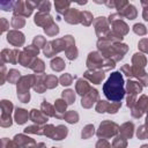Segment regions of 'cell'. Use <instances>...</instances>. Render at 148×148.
<instances>
[{"label":"cell","mask_w":148,"mask_h":148,"mask_svg":"<svg viewBox=\"0 0 148 148\" xmlns=\"http://www.w3.org/2000/svg\"><path fill=\"white\" fill-rule=\"evenodd\" d=\"M0 7L3 9V10H6V12H8V10H12V9H14V7H15V2H13V1H2V2H0Z\"/></svg>","instance_id":"38"},{"label":"cell","mask_w":148,"mask_h":148,"mask_svg":"<svg viewBox=\"0 0 148 148\" xmlns=\"http://www.w3.org/2000/svg\"><path fill=\"white\" fill-rule=\"evenodd\" d=\"M57 82H58V79L54 75H46L45 76L44 83H45L46 88H53V87H56L57 86Z\"/></svg>","instance_id":"25"},{"label":"cell","mask_w":148,"mask_h":148,"mask_svg":"<svg viewBox=\"0 0 148 148\" xmlns=\"http://www.w3.org/2000/svg\"><path fill=\"white\" fill-rule=\"evenodd\" d=\"M44 44L46 45V42H45V39H44L42 36H37V37L34 39V45H35V46H37V47H38V46H39V47H42Z\"/></svg>","instance_id":"39"},{"label":"cell","mask_w":148,"mask_h":148,"mask_svg":"<svg viewBox=\"0 0 148 148\" xmlns=\"http://www.w3.org/2000/svg\"><path fill=\"white\" fill-rule=\"evenodd\" d=\"M30 67H31L35 72L40 73V72H43V71H44V62H43L40 59H36V60H34V61L31 62Z\"/></svg>","instance_id":"24"},{"label":"cell","mask_w":148,"mask_h":148,"mask_svg":"<svg viewBox=\"0 0 148 148\" xmlns=\"http://www.w3.org/2000/svg\"><path fill=\"white\" fill-rule=\"evenodd\" d=\"M119 14L121 15V16H125V17H127V18H130V20H133V18H135V16H136V9H135V7L133 6V5H127L124 9H121L120 12H119Z\"/></svg>","instance_id":"13"},{"label":"cell","mask_w":148,"mask_h":148,"mask_svg":"<svg viewBox=\"0 0 148 148\" xmlns=\"http://www.w3.org/2000/svg\"><path fill=\"white\" fill-rule=\"evenodd\" d=\"M141 3H142V6H148V2L147 1H141Z\"/></svg>","instance_id":"42"},{"label":"cell","mask_w":148,"mask_h":148,"mask_svg":"<svg viewBox=\"0 0 148 148\" xmlns=\"http://www.w3.org/2000/svg\"><path fill=\"white\" fill-rule=\"evenodd\" d=\"M94 134V126L92 125H87L84 130L82 131V139H88Z\"/></svg>","instance_id":"34"},{"label":"cell","mask_w":148,"mask_h":148,"mask_svg":"<svg viewBox=\"0 0 148 148\" xmlns=\"http://www.w3.org/2000/svg\"><path fill=\"white\" fill-rule=\"evenodd\" d=\"M92 21V15L89 12H82L81 13V22L84 25H89Z\"/></svg>","instance_id":"30"},{"label":"cell","mask_w":148,"mask_h":148,"mask_svg":"<svg viewBox=\"0 0 148 148\" xmlns=\"http://www.w3.org/2000/svg\"><path fill=\"white\" fill-rule=\"evenodd\" d=\"M62 98L65 99V102H67V104H72V103L75 101L74 91H73V90H71V89L62 91Z\"/></svg>","instance_id":"23"},{"label":"cell","mask_w":148,"mask_h":148,"mask_svg":"<svg viewBox=\"0 0 148 148\" xmlns=\"http://www.w3.org/2000/svg\"><path fill=\"white\" fill-rule=\"evenodd\" d=\"M66 135H67V128L65 126L60 125V126L56 127V132H54V135H53V139L54 140H61Z\"/></svg>","instance_id":"21"},{"label":"cell","mask_w":148,"mask_h":148,"mask_svg":"<svg viewBox=\"0 0 148 148\" xmlns=\"http://www.w3.org/2000/svg\"><path fill=\"white\" fill-rule=\"evenodd\" d=\"M133 30H134V32L135 34H138V35H145L146 32H147V29L145 28V25L143 24H141V23H136V24H134V27H133Z\"/></svg>","instance_id":"36"},{"label":"cell","mask_w":148,"mask_h":148,"mask_svg":"<svg viewBox=\"0 0 148 148\" xmlns=\"http://www.w3.org/2000/svg\"><path fill=\"white\" fill-rule=\"evenodd\" d=\"M28 111H25L24 109H16L15 111V120L17 124H24L28 120Z\"/></svg>","instance_id":"16"},{"label":"cell","mask_w":148,"mask_h":148,"mask_svg":"<svg viewBox=\"0 0 148 148\" xmlns=\"http://www.w3.org/2000/svg\"><path fill=\"white\" fill-rule=\"evenodd\" d=\"M64 118H65L68 123L73 124V123H76V121H77V119H79V114H77L75 111H69V112H67V113L64 116Z\"/></svg>","instance_id":"29"},{"label":"cell","mask_w":148,"mask_h":148,"mask_svg":"<svg viewBox=\"0 0 148 148\" xmlns=\"http://www.w3.org/2000/svg\"><path fill=\"white\" fill-rule=\"evenodd\" d=\"M84 76H86L87 79H89L90 81H92V83H99V82L104 79L105 75H104L103 72H96V73H91V74H90V72L88 71V72H86Z\"/></svg>","instance_id":"17"},{"label":"cell","mask_w":148,"mask_h":148,"mask_svg":"<svg viewBox=\"0 0 148 148\" xmlns=\"http://www.w3.org/2000/svg\"><path fill=\"white\" fill-rule=\"evenodd\" d=\"M30 119L32 120V121H35V123H37V124H43V123H45L46 120H47V118L40 112V111H37V110H31V112H30Z\"/></svg>","instance_id":"15"},{"label":"cell","mask_w":148,"mask_h":148,"mask_svg":"<svg viewBox=\"0 0 148 148\" xmlns=\"http://www.w3.org/2000/svg\"><path fill=\"white\" fill-rule=\"evenodd\" d=\"M38 6V2H31V1H18V2H15V7H14V13L15 15L20 16V15H23V16H29L31 13H32V9L35 7Z\"/></svg>","instance_id":"2"},{"label":"cell","mask_w":148,"mask_h":148,"mask_svg":"<svg viewBox=\"0 0 148 148\" xmlns=\"http://www.w3.org/2000/svg\"><path fill=\"white\" fill-rule=\"evenodd\" d=\"M95 27H96V32L97 35L101 32V29H102V36L108 32V23H106V20L105 17H98L96 21H95Z\"/></svg>","instance_id":"14"},{"label":"cell","mask_w":148,"mask_h":148,"mask_svg":"<svg viewBox=\"0 0 148 148\" xmlns=\"http://www.w3.org/2000/svg\"><path fill=\"white\" fill-rule=\"evenodd\" d=\"M14 140H15V142H17L18 147H22V148H30V146H29V145H31V146H32V145H35V141H34L32 139L27 138V136H24L23 134L15 135Z\"/></svg>","instance_id":"12"},{"label":"cell","mask_w":148,"mask_h":148,"mask_svg":"<svg viewBox=\"0 0 148 148\" xmlns=\"http://www.w3.org/2000/svg\"><path fill=\"white\" fill-rule=\"evenodd\" d=\"M142 16H143V18H145L146 21H148V8H147V7H145V9H143Z\"/></svg>","instance_id":"40"},{"label":"cell","mask_w":148,"mask_h":148,"mask_svg":"<svg viewBox=\"0 0 148 148\" xmlns=\"http://www.w3.org/2000/svg\"><path fill=\"white\" fill-rule=\"evenodd\" d=\"M72 81H73V76L69 74H64L60 77V83L62 86H69L72 83Z\"/></svg>","instance_id":"37"},{"label":"cell","mask_w":148,"mask_h":148,"mask_svg":"<svg viewBox=\"0 0 148 148\" xmlns=\"http://www.w3.org/2000/svg\"><path fill=\"white\" fill-rule=\"evenodd\" d=\"M18 77H20V72H17L16 69H10L8 72V81L10 83H15L16 81L18 82Z\"/></svg>","instance_id":"31"},{"label":"cell","mask_w":148,"mask_h":148,"mask_svg":"<svg viewBox=\"0 0 148 148\" xmlns=\"http://www.w3.org/2000/svg\"><path fill=\"white\" fill-rule=\"evenodd\" d=\"M50 7H51V3H50L49 1L38 2V6H37V8H38V10H39L40 13H49Z\"/></svg>","instance_id":"33"},{"label":"cell","mask_w":148,"mask_h":148,"mask_svg":"<svg viewBox=\"0 0 148 148\" xmlns=\"http://www.w3.org/2000/svg\"><path fill=\"white\" fill-rule=\"evenodd\" d=\"M35 23L37 25H43L44 28H46L50 24H52L53 21H52V17L47 13H40V12H38L35 15Z\"/></svg>","instance_id":"8"},{"label":"cell","mask_w":148,"mask_h":148,"mask_svg":"<svg viewBox=\"0 0 148 148\" xmlns=\"http://www.w3.org/2000/svg\"><path fill=\"white\" fill-rule=\"evenodd\" d=\"M42 111H43V113H45L46 116H56L53 108H52L49 103H46V101H44V103H42Z\"/></svg>","instance_id":"27"},{"label":"cell","mask_w":148,"mask_h":148,"mask_svg":"<svg viewBox=\"0 0 148 148\" xmlns=\"http://www.w3.org/2000/svg\"><path fill=\"white\" fill-rule=\"evenodd\" d=\"M51 67H52V69L59 72V71H61L65 67V64H64V61L60 58H56V59H53L51 61Z\"/></svg>","instance_id":"26"},{"label":"cell","mask_w":148,"mask_h":148,"mask_svg":"<svg viewBox=\"0 0 148 148\" xmlns=\"http://www.w3.org/2000/svg\"><path fill=\"white\" fill-rule=\"evenodd\" d=\"M65 21L71 23V24H76L79 22H81V12H79L77 9H73V8H69L65 15Z\"/></svg>","instance_id":"7"},{"label":"cell","mask_w":148,"mask_h":148,"mask_svg":"<svg viewBox=\"0 0 148 148\" xmlns=\"http://www.w3.org/2000/svg\"><path fill=\"white\" fill-rule=\"evenodd\" d=\"M109 21L113 23V31L117 32V35L123 36V35L127 34V31H128V27H127V24H126L124 21H121L120 18H117V20L110 18Z\"/></svg>","instance_id":"9"},{"label":"cell","mask_w":148,"mask_h":148,"mask_svg":"<svg viewBox=\"0 0 148 148\" xmlns=\"http://www.w3.org/2000/svg\"><path fill=\"white\" fill-rule=\"evenodd\" d=\"M7 40H8L10 44L15 45V46H21V45L24 43V36H23V34L20 32V31L12 30V31H9L8 35H7Z\"/></svg>","instance_id":"6"},{"label":"cell","mask_w":148,"mask_h":148,"mask_svg":"<svg viewBox=\"0 0 148 148\" xmlns=\"http://www.w3.org/2000/svg\"><path fill=\"white\" fill-rule=\"evenodd\" d=\"M103 60H102V56H99L97 52H92L89 54L87 65L90 68H97V67H102L103 65Z\"/></svg>","instance_id":"11"},{"label":"cell","mask_w":148,"mask_h":148,"mask_svg":"<svg viewBox=\"0 0 148 148\" xmlns=\"http://www.w3.org/2000/svg\"><path fill=\"white\" fill-rule=\"evenodd\" d=\"M44 31H45L49 36H54V35H57V34L59 32V28H58V25H57L56 23H52V24H50L49 27L44 28Z\"/></svg>","instance_id":"28"},{"label":"cell","mask_w":148,"mask_h":148,"mask_svg":"<svg viewBox=\"0 0 148 148\" xmlns=\"http://www.w3.org/2000/svg\"><path fill=\"white\" fill-rule=\"evenodd\" d=\"M103 92L105 97L112 103H118L124 98L125 89H124V79L121 72L111 73L108 81L103 86Z\"/></svg>","instance_id":"1"},{"label":"cell","mask_w":148,"mask_h":148,"mask_svg":"<svg viewBox=\"0 0 148 148\" xmlns=\"http://www.w3.org/2000/svg\"><path fill=\"white\" fill-rule=\"evenodd\" d=\"M1 109H2V113H1V126L2 127H7L12 125V118H10V113H12V109H13V104L9 101H1Z\"/></svg>","instance_id":"3"},{"label":"cell","mask_w":148,"mask_h":148,"mask_svg":"<svg viewBox=\"0 0 148 148\" xmlns=\"http://www.w3.org/2000/svg\"><path fill=\"white\" fill-rule=\"evenodd\" d=\"M54 6H56V9L59 14H64L69 9L68 7L71 6V2H67V1H56L54 2Z\"/></svg>","instance_id":"19"},{"label":"cell","mask_w":148,"mask_h":148,"mask_svg":"<svg viewBox=\"0 0 148 148\" xmlns=\"http://www.w3.org/2000/svg\"><path fill=\"white\" fill-rule=\"evenodd\" d=\"M1 22H2V24H3V25H2V31H5V30L7 29V28H6V24H7V21H6L5 18H1Z\"/></svg>","instance_id":"41"},{"label":"cell","mask_w":148,"mask_h":148,"mask_svg":"<svg viewBox=\"0 0 148 148\" xmlns=\"http://www.w3.org/2000/svg\"><path fill=\"white\" fill-rule=\"evenodd\" d=\"M120 106H121V103H120V102L109 104V103L105 102V101H99V102L97 103V105H96V110H97V112H105V111H108V112H110V113H111V112H112V113H116Z\"/></svg>","instance_id":"5"},{"label":"cell","mask_w":148,"mask_h":148,"mask_svg":"<svg viewBox=\"0 0 148 148\" xmlns=\"http://www.w3.org/2000/svg\"><path fill=\"white\" fill-rule=\"evenodd\" d=\"M54 106H56V111L61 113V112H65L66 106H67V103H65V101H62V99H57Z\"/></svg>","instance_id":"35"},{"label":"cell","mask_w":148,"mask_h":148,"mask_svg":"<svg viewBox=\"0 0 148 148\" xmlns=\"http://www.w3.org/2000/svg\"><path fill=\"white\" fill-rule=\"evenodd\" d=\"M146 124L148 125V114H147V121H146Z\"/></svg>","instance_id":"43"},{"label":"cell","mask_w":148,"mask_h":148,"mask_svg":"<svg viewBox=\"0 0 148 148\" xmlns=\"http://www.w3.org/2000/svg\"><path fill=\"white\" fill-rule=\"evenodd\" d=\"M97 97H98L97 90L91 88V89H90V91H89V92H87V94L84 95V97L82 98V101H81L82 106H84V108H90V106L92 105L94 101H96V99H97Z\"/></svg>","instance_id":"10"},{"label":"cell","mask_w":148,"mask_h":148,"mask_svg":"<svg viewBox=\"0 0 148 148\" xmlns=\"http://www.w3.org/2000/svg\"><path fill=\"white\" fill-rule=\"evenodd\" d=\"M12 25L14 28H21L24 25V18L17 16V15H14L13 18H12Z\"/></svg>","instance_id":"32"},{"label":"cell","mask_w":148,"mask_h":148,"mask_svg":"<svg viewBox=\"0 0 148 148\" xmlns=\"http://www.w3.org/2000/svg\"><path fill=\"white\" fill-rule=\"evenodd\" d=\"M133 128H134V126H133V124L132 123H126V124H124L123 126H121V133L124 134V136L125 138H132V135H133Z\"/></svg>","instance_id":"20"},{"label":"cell","mask_w":148,"mask_h":148,"mask_svg":"<svg viewBox=\"0 0 148 148\" xmlns=\"http://www.w3.org/2000/svg\"><path fill=\"white\" fill-rule=\"evenodd\" d=\"M118 126L114 123L111 121H104L103 124H101L99 126V131L97 132V135L99 138H109L114 135L118 132Z\"/></svg>","instance_id":"4"},{"label":"cell","mask_w":148,"mask_h":148,"mask_svg":"<svg viewBox=\"0 0 148 148\" xmlns=\"http://www.w3.org/2000/svg\"><path fill=\"white\" fill-rule=\"evenodd\" d=\"M90 87H89V84L86 82V81H83V80H79L77 81V83H76V91L81 95V96H84L88 91H90Z\"/></svg>","instance_id":"18"},{"label":"cell","mask_w":148,"mask_h":148,"mask_svg":"<svg viewBox=\"0 0 148 148\" xmlns=\"http://www.w3.org/2000/svg\"><path fill=\"white\" fill-rule=\"evenodd\" d=\"M133 64H135L136 67L139 66V68L145 67L146 66V58H145V56H142L140 53H135L134 57H133Z\"/></svg>","instance_id":"22"}]
</instances>
